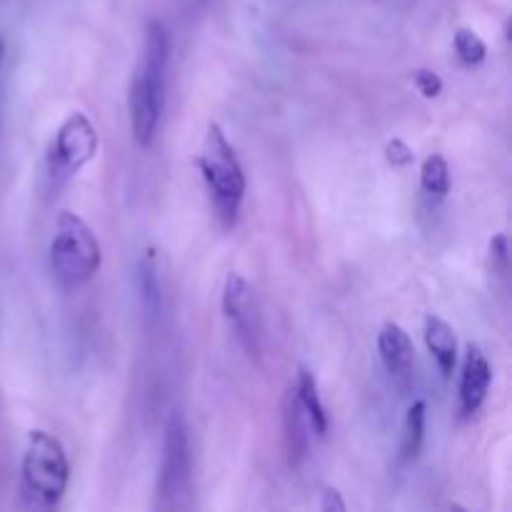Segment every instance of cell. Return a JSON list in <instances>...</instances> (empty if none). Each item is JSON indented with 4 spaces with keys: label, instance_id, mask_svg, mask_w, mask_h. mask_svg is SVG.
<instances>
[{
    "label": "cell",
    "instance_id": "cell-1",
    "mask_svg": "<svg viewBox=\"0 0 512 512\" xmlns=\"http://www.w3.org/2000/svg\"><path fill=\"white\" fill-rule=\"evenodd\" d=\"M170 63V38L163 23L153 20L145 30L143 58H140L138 73L130 83L128 108L133 135L143 148H150L158 133L160 118L165 105V78H168Z\"/></svg>",
    "mask_w": 512,
    "mask_h": 512
},
{
    "label": "cell",
    "instance_id": "cell-2",
    "mask_svg": "<svg viewBox=\"0 0 512 512\" xmlns=\"http://www.w3.org/2000/svg\"><path fill=\"white\" fill-rule=\"evenodd\" d=\"M198 168L203 173L205 185H208L220 223L230 228L238 220L240 205L245 198V173L238 155H235V148L225 138L218 123L208 125L203 150L198 155Z\"/></svg>",
    "mask_w": 512,
    "mask_h": 512
},
{
    "label": "cell",
    "instance_id": "cell-3",
    "mask_svg": "<svg viewBox=\"0 0 512 512\" xmlns=\"http://www.w3.org/2000/svg\"><path fill=\"white\" fill-rule=\"evenodd\" d=\"M70 483V465L58 438L45 430L28 435L23 465H20V490L25 498L40 508L60 503Z\"/></svg>",
    "mask_w": 512,
    "mask_h": 512
},
{
    "label": "cell",
    "instance_id": "cell-4",
    "mask_svg": "<svg viewBox=\"0 0 512 512\" xmlns=\"http://www.w3.org/2000/svg\"><path fill=\"white\" fill-rule=\"evenodd\" d=\"M103 263L100 243L83 218L60 213L55 238L50 243V270L63 288H80L95 278Z\"/></svg>",
    "mask_w": 512,
    "mask_h": 512
},
{
    "label": "cell",
    "instance_id": "cell-5",
    "mask_svg": "<svg viewBox=\"0 0 512 512\" xmlns=\"http://www.w3.org/2000/svg\"><path fill=\"white\" fill-rule=\"evenodd\" d=\"M190 440L183 415L175 413L165 425L163 458L158 475V505L160 508H183L190 493Z\"/></svg>",
    "mask_w": 512,
    "mask_h": 512
},
{
    "label": "cell",
    "instance_id": "cell-6",
    "mask_svg": "<svg viewBox=\"0 0 512 512\" xmlns=\"http://www.w3.org/2000/svg\"><path fill=\"white\" fill-rule=\"evenodd\" d=\"M98 130L85 113H70L60 123L48 150V175L53 180H68L95 158Z\"/></svg>",
    "mask_w": 512,
    "mask_h": 512
},
{
    "label": "cell",
    "instance_id": "cell-7",
    "mask_svg": "<svg viewBox=\"0 0 512 512\" xmlns=\"http://www.w3.org/2000/svg\"><path fill=\"white\" fill-rule=\"evenodd\" d=\"M223 313L245 353L258 360L263 353V310L253 285L243 275L230 273L225 280Z\"/></svg>",
    "mask_w": 512,
    "mask_h": 512
},
{
    "label": "cell",
    "instance_id": "cell-8",
    "mask_svg": "<svg viewBox=\"0 0 512 512\" xmlns=\"http://www.w3.org/2000/svg\"><path fill=\"white\" fill-rule=\"evenodd\" d=\"M378 353L390 380L400 393H408L415 380V348L400 325L385 323L378 335Z\"/></svg>",
    "mask_w": 512,
    "mask_h": 512
},
{
    "label": "cell",
    "instance_id": "cell-9",
    "mask_svg": "<svg viewBox=\"0 0 512 512\" xmlns=\"http://www.w3.org/2000/svg\"><path fill=\"white\" fill-rule=\"evenodd\" d=\"M490 380H493V370H490L483 350L478 345H468L463 375H460V413H463V418H470V415L483 408L485 398H488Z\"/></svg>",
    "mask_w": 512,
    "mask_h": 512
},
{
    "label": "cell",
    "instance_id": "cell-10",
    "mask_svg": "<svg viewBox=\"0 0 512 512\" xmlns=\"http://www.w3.org/2000/svg\"><path fill=\"white\" fill-rule=\"evenodd\" d=\"M425 345H428L430 355L438 363L440 373L450 378L455 363H458V340H455L453 328L443 318H438V315L425 318Z\"/></svg>",
    "mask_w": 512,
    "mask_h": 512
},
{
    "label": "cell",
    "instance_id": "cell-11",
    "mask_svg": "<svg viewBox=\"0 0 512 512\" xmlns=\"http://www.w3.org/2000/svg\"><path fill=\"white\" fill-rule=\"evenodd\" d=\"M283 425H285V443H288V455L290 463L300 465L308 455V443H310V423L305 418L303 408H300L298 398L290 390L285 395L283 403Z\"/></svg>",
    "mask_w": 512,
    "mask_h": 512
},
{
    "label": "cell",
    "instance_id": "cell-12",
    "mask_svg": "<svg viewBox=\"0 0 512 512\" xmlns=\"http://www.w3.org/2000/svg\"><path fill=\"white\" fill-rule=\"evenodd\" d=\"M295 398H298L300 408H303L305 418H308L310 430H313L318 438H323L328 433V413H325V405L320 400L318 393V383H315L313 373L305 368L298 370V380H295V388H293Z\"/></svg>",
    "mask_w": 512,
    "mask_h": 512
},
{
    "label": "cell",
    "instance_id": "cell-13",
    "mask_svg": "<svg viewBox=\"0 0 512 512\" xmlns=\"http://www.w3.org/2000/svg\"><path fill=\"white\" fill-rule=\"evenodd\" d=\"M420 185L428 195H435V198H443V195L450 193V168L448 160L443 155H428L423 163V170H420Z\"/></svg>",
    "mask_w": 512,
    "mask_h": 512
},
{
    "label": "cell",
    "instance_id": "cell-14",
    "mask_svg": "<svg viewBox=\"0 0 512 512\" xmlns=\"http://www.w3.org/2000/svg\"><path fill=\"white\" fill-rule=\"evenodd\" d=\"M425 440V403L415 400L405 418V435H403V458L413 460L420 453Z\"/></svg>",
    "mask_w": 512,
    "mask_h": 512
},
{
    "label": "cell",
    "instance_id": "cell-15",
    "mask_svg": "<svg viewBox=\"0 0 512 512\" xmlns=\"http://www.w3.org/2000/svg\"><path fill=\"white\" fill-rule=\"evenodd\" d=\"M455 50H458V58L463 60L465 65H480L488 55V45L473 30L463 28L455 33Z\"/></svg>",
    "mask_w": 512,
    "mask_h": 512
},
{
    "label": "cell",
    "instance_id": "cell-16",
    "mask_svg": "<svg viewBox=\"0 0 512 512\" xmlns=\"http://www.w3.org/2000/svg\"><path fill=\"white\" fill-rule=\"evenodd\" d=\"M140 290H143V303L148 308V313H158L160 308V283L158 273H155L153 255L145 258V263L140 265Z\"/></svg>",
    "mask_w": 512,
    "mask_h": 512
},
{
    "label": "cell",
    "instance_id": "cell-17",
    "mask_svg": "<svg viewBox=\"0 0 512 512\" xmlns=\"http://www.w3.org/2000/svg\"><path fill=\"white\" fill-rule=\"evenodd\" d=\"M415 88L425 95V98H438L443 93V80L433 70H418L415 73Z\"/></svg>",
    "mask_w": 512,
    "mask_h": 512
},
{
    "label": "cell",
    "instance_id": "cell-18",
    "mask_svg": "<svg viewBox=\"0 0 512 512\" xmlns=\"http://www.w3.org/2000/svg\"><path fill=\"white\" fill-rule=\"evenodd\" d=\"M490 253H493V263L498 265L500 275L508 273L510 255H508V238H505V235H498V238L490 243Z\"/></svg>",
    "mask_w": 512,
    "mask_h": 512
},
{
    "label": "cell",
    "instance_id": "cell-19",
    "mask_svg": "<svg viewBox=\"0 0 512 512\" xmlns=\"http://www.w3.org/2000/svg\"><path fill=\"white\" fill-rule=\"evenodd\" d=\"M413 150L408 148V145L403 143V140H390L388 143V160L393 165H398V168H405V165L413 163Z\"/></svg>",
    "mask_w": 512,
    "mask_h": 512
},
{
    "label": "cell",
    "instance_id": "cell-20",
    "mask_svg": "<svg viewBox=\"0 0 512 512\" xmlns=\"http://www.w3.org/2000/svg\"><path fill=\"white\" fill-rule=\"evenodd\" d=\"M320 508L325 512H343L345 510V503L340 500V493L338 490H325L323 493V503H320Z\"/></svg>",
    "mask_w": 512,
    "mask_h": 512
}]
</instances>
